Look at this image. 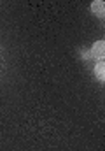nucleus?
<instances>
[{
    "mask_svg": "<svg viewBox=\"0 0 105 151\" xmlns=\"http://www.w3.org/2000/svg\"><path fill=\"white\" fill-rule=\"evenodd\" d=\"M89 53H91L89 56L96 58L98 62H104V56H105V42H104V40H96V42L93 44V49H91Z\"/></svg>",
    "mask_w": 105,
    "mask_h": 151,
    "instance_id": "1",
    "label": "nucleus"
},
{
    "mask_svg": "<svg viewBox=\"0 0 105 151\" xmlns=\"http://www.w3.org/2000/svg\"><path fill=\"white\" fill-rule=\"evenodd\" d=\"M104 9H105V4L102 2V0H95V2L91 4V11H93L98 18H102V19H104V16H105Z\"/></svg>",
    "mask_w": 105,
    "mask_h": 151,
    "instance_id": "2",
    "label": "nucleus"
},
{
    "mask_svg": "<svg viewBox=\"0 0 105 151\" xmlns=\"http://www.w3.org/2000/svg\"><path fill=\"white\" fill-rule=\"evenodd\" d=\"M95 76L98 81H105V63L104 62H98L95 65Z\"/></svg>",
    "mask_w": 105,
    "mask_h": 151,
    "instance_id": "3",
    "label": "nucleus"
}]
</instances>
